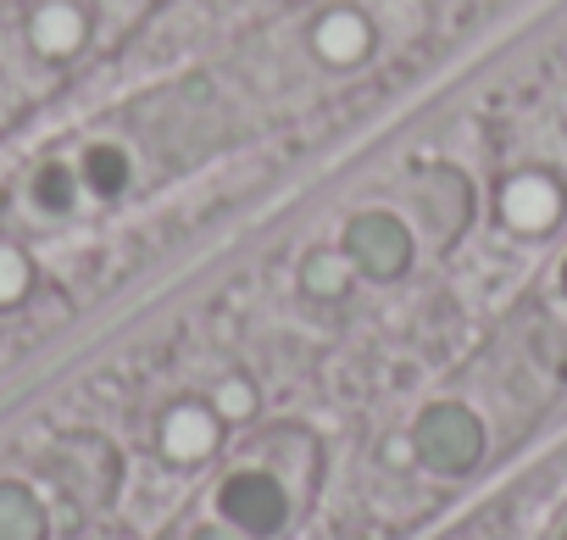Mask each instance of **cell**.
<instances>
[{"label": "cell", "instance_id": "1", "mask_svg": "<svg viewBox=\"0 0 567 540\" xmlns=\"http://www.w3.org/2000/svg\"><path fill=\"white\" fill-rule=\"evenodd\" d=\"M340 251L351 256L357 274L395 279V274H406V267H412V228L401 217H390V212H357L346 223V245Z\"/></svg>", "mask_w": 567, "mask_h": 540}, {"label": "cell", "instance_id": "2", "mask_svg": "<svg viewBox=\"0 0 567 540\" xmlns=\"http://www.w3.org/2000/svg\"><path fill=\"white\" fill-rule=\"evenodd\" d=\"M417 457L440 473H467L478 457H484V429L467 407L445 401V407H429L417 418Z\"/></svg>", "mask_w": 567, "mask_h": 540}, {"label": "cell", "instance_id": "3", "mask_svg": "<svg viewBox=\"0 0 567 540\" xmlns=\"http://www.w3.org/2000/svg\"><path fill=\"white\" fill-rule=\"evenodd\" d=\"M217 512H223L239 534L267 540V534L284 529V518H290V496H284L278 479H267V473H234V479L223 485V496H217Z\"/></svg>", "mask_w": 567, "mask_h": 540}, {"label": "cell", "instance_id": "4", "mask_svg": "<svg viewBox=\"0 0 567 540\" xmlns=\"http://www.w3.org/2000/svg\"><path fill=\"white\" fill-rule=\"evenodd\" d=\"M0 540H45V507L23 485H0Z\"/></svg>", "mask_w": 567, "mask_h": 540}, {"label": "cell", "instance_id": "5", "mask_svg": "<svg viewBox=\"0 0 567 540\" xmlns=\"http://www.w3.org/2000/svg\"><path fill=\"white\" fill-rule=\"evenodd\" d=\"M79 184H90L95 195H117L128 184V156L123 145H90L79 162Z\"/></svg>", "mask_w": 567, "mask_h": 540}, {"label": "cell", "instance_id": "6", "mask_svg": "<svg viewBox=\"0 0 567 540\" xmlns=\"http://www.w3.org/2000/svg\"><path fill=\"white\" fill-rule=\"evenodd\" d=\"M318 51L334 57V62L362 57V51H368V23H362L357 12H334V18H323V29H318Z\"/></svg>", "mask_w": 567, "mask_h": 540}, {"label": "cell", "instance_id": "7", "mask_svg": "<svg viewBox=\"0 0 567 540\" xmlns=\"http://www.w3.org/2000/svg\"><path fill=\"white\" fill-rule=\"evenodd\" d=\"M34 201H40L45 212H68V206L79 201V173L62 167V162L40 167V179H34Z\"/></svg>", "mask_w": 567, "mask_h": 540}, {"label": "cell", "instance_id": "8", "mask_svg": "<svg viewBox=\"0 0 567 540\" xmlns=\"http://www.w3.org/2000/svg\"><path fill=\"white\" fill-rule=\"evenodd\" d=\"M346 267H351V256H346V251H340V256L318 251V256L307 262V279H301V285H307L312 296H340V291H346V279H351Z\"/></svg>", "mask_w": 567, "mask_h": 540}, {"label": "cell", "instance_id": "9", "mask_svg": "<svg viewBox=\"0 0 567 540\" xmlns=\"http://www.w3.org/2000/svg\"><path fill=\"white\" fill-rule=\"evenodd\" d=\"M23 291H29V262H23V251L0 245V302H18Z\"/></svg>", "mask_w": 567, "mask_h": 540}, {"label": "cell", "instance_id": "10", "mask_svg": "<svg viewBox=\"0 0 567 540\" xmlns=\"http://www.w3.org/2000/svg\"><path fill=\"white\" fill-rule=\"evenodd\" d=\"M195 540H234V534H223V529H200Z\"/></svg>", "mask_w": 567, "mask_h": 540}, {"label": "cell", "instance_id": "11", "mask_svg": "<svg viewBox=\"0 0 567 540\" xmlns=\"http://www.w3.org/2000/svg\"><path fill=\"white\" fill-rule=\"evenodd\" d=\"M561 296H567V262H561Z\"/></svg>", "mask_w": 567, "mask_h": 540}]
</instances>
